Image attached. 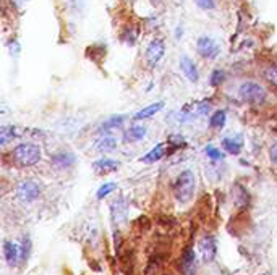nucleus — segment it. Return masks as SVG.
<instances>
[{"instance_id":"13","label":"nucleus","mask_w":277,"mask_h":275,"mask_svg":"<svg viewBox=\"0 0 277 275\" xmlns=\"http://www.w3.org/2000/svg\"><path fill=\"white\" fill-rule=\"evenodd\" d=\"M222 146L227 150L229 154H234V156H238L242 152V147H243V141L240 136H227L222 139Z\"/></svg>"},{"instance_id":"1","label":"nucleus","mask_w":277,"mask_h":275,"mask_svg":"<svg viewBox=\"0 0 277 275\" xmlns=\"http://www.w3.org/2000/svg\"><path fill=\"white\" fill-rule=\"evenodd\" d=\"M196 190V176L191 170H183L174 183V194L178 202H188Z\"/></svg>"},{"instance_id":"20","label":"nucleus","mask_w":277,"mask_h":275,"mask_svg":"<svg viewBox=\"0 0 277 275\" xmlns=\"http://www.w3.org/2000/svg\"><path fill=\"white\" fill-rule=\"evenodd\" d=\"M125 121L123 115H117V117H110L109 120H105L102 125H101V131H107V130H112V128H119L122 123Z\"/></svg>"},{"instance_id":"11","label":"nucleus","mask_w":277,"mask_h":275,"mask_svg":"<svg viewBox=\"0 0 277 275\" xmlns=\"http://www.w3.org/2000/svg\"><path fill=\"white\" fill-rule=\"evenodd\" d=\"M180 70H182V73L186 76V79H188L190 83H198V79H200L198 68H196V64L190 57L183 55L180 58Z\"/></svg>"},{"instance_id":"3","label":"nucleus","mask_w":277,"mask_h":275,"mask_svg":"<svg viewBox=\"0 0 277 275\" xmlns=\"http://www.w3.org/2000/svg\"><path fill=\"white\" fill-rule=\"evenodd\" d=\"M238 97L240 101L250 104V105H261L266 97H267V91L260 84L255 81H245L240 84L238 87Z\"/></svg>"},{"instance_id":"18","label":"nucleus","mask_w":277,"mask_h":275,"mask_svg":"<svg viewBox=\"0 0 277 275\" xmlns=\"http://www.w3.org/2000/svg\"><path fill=\"white\" fill-rule=\"evenodd\" d=\"M226 121H227V113L224 110H217V112H214L212 117L209 118V127L220 130V128H224Z\"/></svg>"},{"instance_id":"21","label":"nucleus","mask_w":277,"mask_h":275,"mask_svg":"<svg viewBox=\"0 0 277 275\" xmlns=\"http://www.w3.org/2000/svg\"><path fill=\"white\" fill-rule=\"evenodd\" d=\"M204 152H206V156L211 159V161H222V159H224V152L214 146H208L204 149Z\"/></svg>"},{"instance_id":"19","label":"nucleus","mask_w":277,"mask_h":275,"mask_svg":"<svg viewBox=\"0 0 277 275\" xmlns=\"http://www.w3.org/2000/svg\"><path fill=\"white\" fill-rule=\"evenodd\" d=\"M15 131H16V128H13V127H2V130H0V144L7 146L8 141L16 138L18 133H15Z\"/></svg>"},{"instance_id":"25","label":"nucleus","mask_w":277,"mask_h":275,"mask_svg":"<svg viewBox=\"0 0 277 275\" xmlns=\"http://www.w3.org/2000/svg\"><path fill=\"white\" fill-rule=\"evenodd\" d=\"M269 159H271V162L277 167V143H274L269 147Z\"/></svg>"},{"instance_id":"28","label":"nucleus","mask_w":277,"mask_h":275,"mask_svg":"<svg viewBox=\"0 0 277 275\" xmlns=\"http://www.w3.org/2000/svg\"><path fill=\"white\" fill-rule=\"evenodd\" d=\"M151 4H153V5L156 7V5H159V4H160V0H151Z\"/></svg>"},{"instance_id":"10","label":"nucleus","mask_w":277,"mask_h":275,"mask_svg":"<svg viewBox=\"0 0 277 275\" xmlns=\"http://www.w3.org/2000/svg\"><path fill=\"white\" fill-rule=\"evenodd\" d=\"M4 254L5 261L10 267H15L18 262H21V250L20 245H16L13 241H5L4 243Z\"/></svg>"},{"instance_id":"14","label":"nucleus","mask_w":277,"mask_h":275,"mask_svg":"<svg viewBox=\"0 0 277 275\" xmlns=\"http://www.w3.org/2000/svg\"><path fill=\"white\" fill-rule=\"evenodd\" d=\"M162 109H164V102H154V104L148 105V107L141 109L140 112H136L135 117H133V120H136V121H140V120H148V118L153 117V115L159 113Z\"/></svg>"},{"instance_id":"22","label":"nucleus","mask_w":277,"mask_h":275,"mask_svg":"<svg viewBox=\"0 0 277 275\" xmlns=\"http://www.w3.org/2000/svg\"><path fill=\"white\" fill-rule=\"evenodd\" d=\"M117 188V186H115V183H104L102 186L99 190H97V199H102V198H105V196H109V194Z\"/></svg>"},{"instance_id":"17","label":"nucleus","mask_w":277,"mask_h":275,"mask_svg":"<svg viewBox=\"0 0 277 275\" xmlns=\"http://www.w3.org/2000/svg\"><path fill=\"white\" fill-rule=\"evenodd\" d=\"M164 152H165V149H164V144L160 143L157 144L154 149H151L149 152L141 159V162H146V164H154L157 161H160V159L164 157Z\"/></svg>"},{"instance_id":"26","label":"nucleus","mask_w":277,"mask_h":275,"mask_svg":"<svg viewBox=\"0 0 277 275\" xmlns=\"http://www.w3.org/2000/svg\"><path fill=\"white\" fill-rule=\"evenodd\" d=\"M211 110V104L209 102H203L200 107H198V112L201 113V115H208V112Z\"/></svg>"},{"instance_id":"8","label":"nucleus","mask_w":277,"mask_h":275,"mask_svg":"<svg viewBox=\"0 0 277 275\" xmlns=\"http://www.w3.org/2000/svg\"><path fill=\"white\" fill-rule=\"evenodd\" d=\"M50 164L59 168V170H67V168L73 167L76 164V157L73 152H68V150H60V152L53 154L50 157Z\"/></svg>"},{"instance_id":"24","label":"nucleus","mask_w":277,"mask_h":275,"mask_svg":"<svg viewBox=\"0 0 277 275\" xmlns=\"http://www.w3.org/2000/svg\"><path fill=\"white\" fill-rule=\"evenodd\" d=\"M222 81H224V73H222L220 70H214V72L211 73V84L219 86Z\"/></svg>"},{"instance_id":"27","label":"nucleus","mask_w":277,"mask_h":275,"mask_svg":"<svg viewBox=\"0 0 277 275\" xmlns=\"http://www.w3.org/2000/svg\"><path fill=\"white\" fill-rule=\"evenodd\" d=\"M12 2H13L18 8H23L26 4H28V0H12Z\"/></svg>"},{"instance_id":"5","label":"nucleus","mask_w":277,"mask_h":275,"mask_svg":"<svg viewBox=\"0 0 277 275\" xmlns=\"http://www.w3.org/2000/svg\"><path fill=\"white\" fill-rule=\"evenodd\" d=\"M196 50H198V54L203 58H208V60L217 58L219 54H220L219 44L212 38H208V36H203V38L198 39V42H196Z\"/></svg>"},{"instance_id":"6","label":"nucleus","mask_w":277,"mask_h":275,"mask_svg":"<svg viewBox=\"0 0 277 275\" xmlns=\"http://www.w3.org/2000/svg\"><path fill=\"white\" fill-rule=\"evenodd\" d=\"M164 54H165V42L162 39L151 41V44L146 49V60H148L149 67L154 68L159 64V62L162 60Z\"/></svg>"},{"instance_id":"12","label":"nucleus","mask_w":277,"mask_h":275,"mask_svg":"<svg viewBox=\"0 0 277 275\" xmlns=\"http://www.w3.org/2000/svg\"><path fill=\"white\" fill-rule=\"evenodd\" d=\"M119 167H120V162L114 161V159H107V157H102V159H99V161L94 162V170L99 175L112 173V172L117 170Z\"/></svg>"},{"instance_id":"2","label":"nucleus","mask_w":277,"mask_h":275,"mask_svg":"<svg viewBox=\"0 0 277 275\" xmlns=\"http://www.w3.org/2000/svg\"><path fill=\"white\" fill-rule=\"evenodd\" d=\"M41 147L34 143H21L12 150L13 161L20 167H31L41 161Z\"/></svg>"},{"instance_id":"7","label":"nucleus","mask_w":277,"mask_h":275,"mask_svg":"<svg viewBox=\"0 0 277 275\" xmlns=\"http://www.w3.org/2000/svg\"><path fill=\"white\" fill-rule=\"evenodd\" d=\"M196 269H198V256H196L193 248H188L180 261V270L183 275H195Z\"/></svg>"},{"instance_id":"16","label":"nucleus","mask_w":277,"mask_h":275,"mask_svg":"<svg viewBox=\"0 0 277 275\" xmlns=\"http://www.w3.org/2000/svg\"><path fill=\"white\" fill-rule=\"evenodd\" d=\"M117 149V139L110 135H105L102 136L99 141L96 143V150L101 154H105V152H112V150Z\"/></svg>"},{"instance_id":"23","label":"nucleus","mask_w":277,"mask_h":275,"mask_svg":"<svg viewBox=\"0 0 277 275\" xmlns=\"http://www.w3.org/2000/svg\"><path fill=\"white\" fill-rule=\"evenodd\" d=\"M195 4L198 5L201 10H214L216 8V0H195Z\"/></svg>"},{"instance_id":"15","label":"nucleus","mask_w":277,"mask_h":275,"mask_svg":"<svg viewBox=\"0 0 277 275\" xmlns=\"http://www.w3.org/2000/svg\"><path fill=\"white\" fill-rule=\"evenodd\" d=\"M145 136H146V128L145 127H143V125H133L127 131H125L123 139L127 141V143H138V141L145 139Z\"/></svg>"},{"instance_id":"4","label":"nucleus","mask_w":277,"mask_h":275,"mask_svg":"<svg viewBox=\"0 0 277 275\" xmlns=\"http://www.w3.org/2000/svg\"><path fill=\"white\" fill-rule=\"evenodd\" d=\"M16 194L23 202H34L41 196V186L34 180H24L18 185Z\"/></svg>"},{"instance_id":"9","label":"nucleus","mask_w":277,"mask_h":275,"mask_svg":"<svg viewBox=\"0 0 277 275\" xmlns=\"http://www.w3.org/2000/svg\"><path fill=\"white\" fill-rule=\"evenodd\" d=\"M200 251L203 256V261L204 262H211L216 259V254H217V245H216V239L212 236H204L200 243Z\"/></svg>"}]
</instances>
